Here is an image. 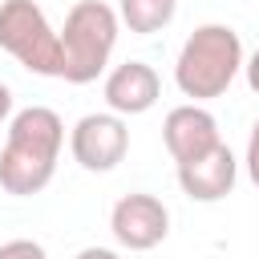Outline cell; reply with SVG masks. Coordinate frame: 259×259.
I'll return each instance as SVG.
<instances>
[{"label": "cell", "mask_w": 259, "mask_h": 259, "mask_svg": "<svg viewBox=\"0 0 259 259\" xmlns=\"http://www.w3.org/2000/svg\"><path fill=\"white\" fill-rule=\"evenodd\" d=\"M0 259H49L36 239H8L0 243Z\"/></svg>", "instance_id": "8fae6325"}, {"label": "cell", "mask_w": 259, "mask_h": 259, "mask_svg": "<svg viewBox=\"0 0 259 259\" xmlns=\"http://www.w3.org/2000/svg\"><path fill=\"white\" fill-rule=\"evenodd\" d=\"M109 231H113L117 247H125V251H154L170 235V210L158 194L138 190V194H125L113 202Z\"/></svg>", "instance_id": "8992f818"}, {"label": "cell", "mask_w": 259, "mask_h": 259, "mask_svg": "<svg viewBox=\"0 0 259 259\" xmlns=\"http://www.w3.org/2000/svg\"><path fill=\"white\" fill-rule=\"evenodd\" d=\"M65 146V121L49 105H28L12 113L8 121V142L0 150V186L12 198H32L40 194L53 174L57 158Z\"/></svg>", "instance_id": "6da1fadb"}, {"label": "cell", "mask_w": 259, "mask_h": 259, "mask_svg": "<svg viewBox=\"0 0 259 259\" xmlns=\"http://www.w3.org/2000/svg\"><path fill=\"white\" fill-rule=\"evenodd\" d=\"M73 259H121V255H117L113 247H81Z\"/></svg>", "instance_id": "5bb4252c"}, {"label": "cell", "mask_w": 259, "mask_h": 259, "mask_svg": "<svg viewBox=\"0 0 259 259\" xmlns=\"http://www.w3.org/2000/svg\"><path fill=\"white\" fill-rule=\"evenodd\" d=\"M162 97V81L146 61H121L105 77V105L117 117H138L150 113Z\"/></svg>", "instance_id": "ba28073f"}, {"label": "cell", "mask_w": 259, "mask_h": 259, "mask_svg": "<svg viewBox=\"0 0 259 259\" xmlns=\"http://www.w3.org/2000/svg\"><path fill=\"white\" fill-rule=\"evenodd\" d=\"M117 12L101 0H77L65 12V24L57 28L61 36V77L69 85H89L105 73L113 45H117Z\"/></svg>", "instance_id": "3957f363"}, {"label": "cell", "mask_w": 259, "mask_h": 259, "mask_svg": "<svg viewBox=\"0 0 259 259\" xmlns=\"http://www.w3.org/2000/svg\"><path fill=\"white\" fill-rule=\"evenodd\" d=\"M243 40L231 24H198L174 61V85L194 105L214 101L231 89V81L243 73Z\"/></svg>", "instance_id": "7a4b0ae2"}, {"label": "cell", "mask_w": 259, "mask_h": 259, "mask_svg": "<svg viewBox=\"0 0 259 259\" xmlns=\"http://www.w3.org/2000/svg\"><path fill=\"white\" fill-rule=\"evenodd\" d=\"M178 12V0H117V20L138 32V36H154L162 32Z\"/></svg>", "instance_id": "30bf717a"}, {"label": "cell", "mask_w": 259, "mask_h": 259, "mask_svg": "<svg viewBox=\"0 0 259 259\" xmlns=\"http://www.w3.org/2000/svg\"><path fill=\"white\" fill-rule=\"evenodd\" d=\"M243 166H247V178L259 186V121L251 125V134H247V154H243Z\"/></svg>", "instance_id": "7c38bea8"}, {"label": "cell", "mask_w": 259, "mask_h": 259, "mask_svg": "<svg viewBox=\"0 0 259 259\" xmlns=\"http://www.w3.org/2000/svg\"><path fill=\"white\" fill-rule=\"evenodd\" d=\"M235 178H239V158L231 154L227 142H219L202 158L178 166V186L194 202H219V198H227L235 190Z\"/></svg>", "instance_id": "9c48e42d"}, {"label": "cell", "mask_w": 259, "mask_h": 259, "mask_svg": "<svg viewBox=\"0 0 259 259\" xmlns=\"http://www.w3.org/2000/svg\"><path fill=\"white\" fill-rule=\"evenodd\" d=\"M162 142L170 150V158L182 166V162H194L202 158L206 150H214L223 138H219V121L210 109L186 101V105H174L162 121Z\"/></svg>", "instance_id": "52a82bcc"}, {"label": "cell", "mask_w": 259, "mask_h": 259, "mask_svg": "<svg viewBox=\"0 0 259 259\" xmlns=\"http://www.w3.org/2000/svg\"><path fill=\"white\" fill-rule=\"evenodd\" d=\"M243 73H247V85H251V93H259V49L243 61Z\"/></svg>", "instance_id": "4fadbf2b"}, {"label": "cell", "mask_w": 259, "mask_h": 259, "mask_svg": "<svg viewBox=\"0 0 259 259\" xmlns=\"http://www.w3.org/2000/svg\"><path fill=\"white\" fill-rule=\"evenodd\" d=\"M12 117V89L0 81V121H8Z\"/></svg>", "instance_id": "9a60e30c"}, {"label": "cell", "mask_w": 259, "mask_h": 259, "mask_svg": "<svg viewBox=\"0 0 259 259\" xmlns=\"http://www.w3.org/2000/svg\"><path fill=\"white\" fill-rule=\"evenodd\" d=\"M0 49L36 77H61V36L36 0H0Z\"/></svg>", "instance_id": "277c9868"}, {"label": "cell", "mask_w": 259, "mask_h": 259, "mask_svg": "<svg viewBox=\"0 0 259 259\" xmlns=\"http://www.w3.org/2000/svg\"><path fill=\"white\" fill-rule=\"evenodd\" d=\"M69 154L89 174H109L130 154V125L117 113H85L69 130Z\"/></svg>", "instance_id": "5b68a950"}]
</instances>
